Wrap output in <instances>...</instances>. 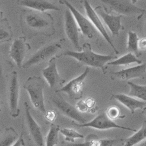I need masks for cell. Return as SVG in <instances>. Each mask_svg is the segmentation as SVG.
<instances>
[{
    "label": "cell",
    "mask_w": 146,
    "mask_h": 146,
    "mask_svg": "<svg viewBox=\"0 0 146 146\" xmlns=\"http://www.w3.org/2000/svg\"><path fill=\"white\" fill-rule=\"evenodd\" d=\"M137 146H146V140L144 141L143 142H141V143L139 144Z\"/></svg>",
    "instance_id": "836d02e7"
},
{
    "label": "cell",
    "mask_w": 146,
    "mask_h": 146,
    "mask_svg": "<svg viewBox=\"0 0 146 146\" xmlns=\"http://www.w3.org/2000/svg\"><path fill=\"white\" fill-rule=\"evenodd\" d=\"M51 101L57 109L64 116L74 120L78 124H84L87 121L78 109L68 103L58 93L51 96Z\"/></svg>",
    "instance_id": "277c9868"
},
{
    "label": "cell",
    "mask_w": 146,
    "mask_h": 146,
    "mask_svg": "<svg viewBox=\"0 0 146 146\" xmlns=\"http://www.w3.org/2000/svg\"><path fill=\"white\" fill-rule=\"evenodd\" d=\"M95 104V101L94 99L91 98H89L88 99H86V101H80L77 105V109L80 111H87L88 109H91L92 108Z\"/></svg>",
    "instance_id": "83f0119b"
},
{
    "label": "cell",
    "mask_w": 146,
    "mask_h": 146,
    "mask_svg": "<svg viewBox=\"0 0 146 146\" xmlns=\"http://www.w3.org/2000/svg\"><path fill=\"white\" fill-rule=\"evenodd\" d=\"M15 129L12 127L6 128L0 140V146H11L19 139Z\"/></svg>",
    "instance_id": "603a6c76"
},
{
    "label": "cell",
    "mask_w": 146,
    "mask_h": 146,
    "mask_svg": "<svg viewBox=\"0 0 146 146\" xmlns=\"http://www.w3.org/2000/svg\"><path fill=\"white\" fill-rule=\"evenodd\" d=\"M60 49H62V46L59 43H54L47 45L35 53L27 62L23 63L22 67L28 68L42 63L54 56Z\"/></svg>",
    "instance_id": "9c48e42d"
},
{
    "label": "cell",
    "mask_w": 146,
    "mask_h": 146,
    "mask_svg": "<svg viewBox=\"0 0 146 146\" xmlns=\"http://www.w3.org/2000/svg\"><path fill=\"white\" fill-rule=\"evenodd\" d=\"M63 55L74 58L88 67L101 68L103 71H105V65L113 58L112 55H103L94 53L88 43L82 45L81 52L67 50Z\"/></svg>",
    "instance_id": "6da1fadb"
},
{
    "label": "cell",
    "mask_w": 146,
    "mask_h": 146,
    "mask_svg": "<svg viewBox=\"0 0 146 146\" xmlns=\"http://www.w3.org/2000/svg\"><path fill=\"white\" fill-rule=\"evenodd\" d=\"M27 51V44L25 39L19 38L14 40L10 48L9 55L18 67H22Z\"/></svg>",
    "instance_id": "e0dca14e"
},
{
    "label": "cell",
    "mask_w": 146,
    "mask_h": 146,
    "mask_svg": "<svg viewBox=\"0 0 146 146\" xmlns=\"http://www.w3.org/2000/svg\"><path fill=\"white\" fill-rule=\"evenodd\" d=\"M142 113H143V114H144V115L146 116V106H145V107H144V108L143 109Z\"/></svg>",
    "instance_id": "e575fe53"
},
{
    "label": "cell",
    "mask_w": 146,
    "mask_h": 146,
    "mask_svg": "<svg viewBox=\"0 0 146 146\" xmlns=\"http://www.w3.org/2000/svg\"><path fill=\"white\" fill-rule=\"evenodd\" d=\"M44 82L41 77L33 76L28 78L23 85V88L28 93L33 106L41 113L46 114L43 95Z\"/></svg>",
    "instance_id": "7a4b0ae2"
},
{
    "label": "cell",
    "mask_w": 146,
    "mask_h": 146,
    "mask_svg": "<svg viewBox=\"0 0 146 146\" xmlns=\"http://www.w3.org/2000/svg\"><path fill=\"white\" fill-rule=\"evenodd\" d=\"M137 1H138V0H131V3H132L133 4H135L137 2Z\"/></svg>",
    "instance_id": "d590c367"
},
{
    "label": "cell",
    "mask_w": 146,
    "mask_h": 146,
    "mask_svg": "<svg viewBox=\"0 0 146 146\" xmlns=\"http://www.w3.org/2000/svg\"><path fill=\"white\" fill-rule=\"evenodd\" d=\"M11 146H25V142H24V140L23 139V131H22L21 136H19L18 140Z\"/></svg>",
    "instance_id": "1f68e13d"
},
{
    "label": "cell",
    "mask_w": 146,
    "mask_h": 146,
    "mask_svg": "<svg viewBox=\"0 0 146 146\" xmlns=\"http://www.w3.org/2000/svg\"><path fill=\"white\" fill-rule=\"evenodd\" d=\"M57 115L56 112L54 111H49L48 112H46V114L44 115L46 119L52 123H53L56 120L57 118Z\"/></svg>",
    "instance_id": "f546056e"
},
{
    "label": "cell",
    "mask_w": 146,
    "mask_h": 146,
    "mask_svg": "<svg viewBox=\"0 0 146 146\" xmlns=\"http://www.w3.org/2000/svg\"><path fill=\"white\" fill-rule=\"evenodd\" d=\"M60 3L62 4H64L71 12L82 33L89 39L93 38L94 36L97 33L98 31L93 25L90 20L81 14L67 0H60Z\"/></svg>",
    "instance_id": "8992f818"
},
{
    "label": "cell",
    "mask_w": 146,
    "mask_h": 146,
    "mask_svg": "<svg viewBox=\"0 0 146 146\" xmlns=\"http://www.w3.org/2000/svg\"><path fill=\"white\" fill-rule=\"evenodd\" d=\"M90 71V67H87L81 75L71 80L66 86L56 90V92H64L72 99L76 100H80L82 97L84 81L88 76Z\"/></svg>",
    "instance_id": "5b68a950"
},
{
    "label": "cell",
    "mask_w": 146,
    "mask_h": 146,
    "mask_svg": "<svg viewBox=\"0 0 146 146\" xmlns=\"http://www.w3.org/2000/svg\"><path fill=\"white\" fill-rule=\"evenodd\" d=\"M145 33H146V29H145Z\"/></svg>",
    "instance_id": "8d00e7d4"
},
{
    "label": "cell",
    "mask_w": 146,
    "mask_h": 146,
    "mask_svg": "<svg viewBox=\"0 0 146 146\" xmlns=\"http://www.w3.org/2000/svg\"><path fill=\"white\" fill-rule=\"evenodd\" d=\"M132 63H136L139 65L141 64L142 61L138 58L135 54L131 52H129L114 61H111L110 62H109L107 64V65L119 66L129 65Z\"/></svg>",
    "instance_id": "7402d4cb"
},
{
    "label": "cell",
    "mask_w": 146,
    "mask_h": 146,
    "mask_svg": "<svg viewBox=\"0 0 146 146\" xmlns=\"http://www.w3.org/2000/svg\"><path fill=\"white\" fill-rule=\"evenodd\" d=\"M110 8V13L112 11L119 15L137 17L139 19L145 13L144 9L136 7L131 1L128 0H99Z\"/></svg>",
    "instance_id": "3957f363"
},
{
    "label": "cell",
    "mask_w": 146,
    "mask_h": 146,
    "mask_svg": "<svg viewBox=\"0 0 146 146\" xmlns=\"http://www.w3.org/2000/svg\"><path fill=\"white\" fill-rule=\"evenodd\" d=\"M146 140V120L143 122L141 128L131 136L124 139L123 146H135Z\"/></svg>",
    "instance_id": "44dd1931"
},
{
    "label": "cell",
    "mask_w": 146,
    "mask_h": 146,
    "mask_svg": "<svg viewBox=\"0 0 146 146\" xmlns=\"http://www.w3.org/2000/svg\"><path fill=\"white\" fill-rule=\"evenodd\" d=\"M42 75L51 88H54L65 82L58 74L56 57H52L49 60L47 67L42 71Z\"/></svg>",
    "instance_id": "9a60e30c"
},
{
    "label": "cell",
    "mask_w": 146,
    "mask_h": 146,
    "mask_svg": "<svg viewBox=\"0 0 146 146\" xmlns=\"http://www.w3.org/2000/svg\"><path fill=\"white\" fill-rule=\"evenodd\" d=\"M123 140L121 139H100L96 135H90L85 142L71 144L70 146H113Z\"/></svg>",
    "instance_id": "ffe728a7"
},
{
    "label": "cell",
    "mask_w": 146,
    "mask_h": 146,
    "mask_svg": "<svg viewBox=\"0 0 146 146\" xmlns=\"http://www.w3.org/2000/svg\"><path fill=\"white\" fill-rule=\"evenodd\" d=\"M59 126L52 123L48 133L46 137V146H55L58 142Z\"/></svg>",
    "instance_id": "d4e9b609"
},
{
    "label": "cell",
    "mask_w": 146,
    "mask_h": 146,
    "mask_svg": "<svg viewBox=\"0 0 146 146\" xmlns=\"http://www.w3.org/2000/svg\"><path fill=\"white\" fill-rule=\"evenodd\" d=\"M84 7L85 10H86V13L88 18L92 22L93 25L97 29V31L102 35V36L106 40V41L108 43V44L112 47L116 54H119V51L116 48V47L113 43L110 36L108 33L105 26L104 25V24L101 21V18L98 14H97L95 9H93V8L91 7L90 3L88 2V0H84Z\"/></svg>",
    "instance_id": "30bf717a"
},
{
    "label": "cell",
    "mask_w": 146,
    "mask_h": 146,
    "mask_svg": "<svg viewBox=\"0 0 146 146\" xmlns=\"http://www.w3.org/2000/svg\"><path fill=\"white\" fill-rule=\"evenodd\" d=\"M74 125L79 127H90L100 130H108L111 129H119L136 132L137 130L131 127H127L119 125L115 121L109 118L106 113H102L97 116L92 120L84 124H78L74 122Z\"/></svg>",
    "instance_id": "52a82bcc"
},
{
    "label": "cell",
    "mask_w": 146,
    "mask_h": 146,
    "mask_svg": "<svg viewBox=\"0 0 146 146\" xmlns=\"http://www.w3.org/2000/svg\"><path fill=\"white\" fill-rule=\"evenodd\" d=\"M24 108L27 125L31 136L38 146H43L44 139L41 128L32 116L30 111L31 107L27 102H24Z\"/></svg>",
    "instance_id": "4fadbf2b"
},
{
    "label": "cell",
    "mask_w": 146,
    "mask_h": 146,
    "mask_svg": "<svg viewBox=\"0 0 146 146\" xmlns=\"http://www.w3.org/2000/svg\"><path fill=\"white\" fill-rule=\"evenodd\" d=\"M95 11L100 18H101L109 28L113 36H119L120 30L122 28L121 23V15H113L109 14L106 8L101 6H97Z\"/></svg>",
    "instance_id": "5bb4252c"
},
{
    "label": "cell",
    "mask_w": 146,
    "mask_h": 146,
    "mask_svg": "<svg viewBox=\"0 0 146 146\" xmlns=\"http://www.w3.org/2000/svg\"><path fill=\"white\" fill-rule=\"evenodd\" d=\"M111 100H115L129 109L131 113L133 114L137 109H143L146 106V102L138 100L130 95L123 94H113Z\"/></svg>",
    "instance_id": "ac0fdd59"
},
{
    "label": "cell",
    "mask_w": 146,
    "mask_h": 146,
    "mask_svg": "<svg viewBox=\"0 0 146 146\" xmlns=\"http://www.w3.org/2000/svg\"><path fill=\"white\" fill-rule=\"evenodd\" d=\"M64 30L67 37L73 46L78 51L81 52L82 48L80 46L78 26L74 16L68 8L64 13Z\"/></svg>",
    "instance_id": "8fae6325"
},
{
    "label": "cell",
    "mask_w": 146,
    "mask_h": 146,
    "mask_svg": "<svg viewBox=\"0 0 146 146\" xmlns=\"http://www.w3.org/2000/svg\"><path fill=\"white\" fill-rule=\"evenodd\" d=\"M139 49L144 50L146 49V38H141L139 41Z\"/></svg>",
    "instance_id": "d6a6232c"
},
{
    "label": "cell",
    "mask_w": 146,
    "mask_h": 146,
    "mask_svg": "<svg viewBox=\"0 0 146 146\" xmlns=\"http://www.w3.org/2000/svg\"><path fill=\"white\" fill-rule=\"evenodd\" d=\"M127 84L130 87L129 95L146 102V85L140 86L131 81H128Z\"/></svg>",
    "instance_id": "cb8c5ba5"
},
{
    "label": "cell",
    "mask_w": 146,
    "mask_h": 146,
    "mask_svg": "<svg viewBox=\"0 0 146 146\" xmlns=\"http://www.w3.org/2000/svg\"><path fill=\"white\" fill-rule=\"evenodd\" d=\"M42 12L32 10L26 14L25 21L27 25L34 29H43L49 28L52 22V18Z\"/></svg>",
    "instance_id": "7c38bea8"
},
{
    "label": "cell",
    "mask_w": 146,
    "mask_h": 146,
    "mask_svg": "<svg viewBox=\"0 0 146 146\" xmlns=\"http://www.w3.org/2000/svg\"><path fill=\"white\" fill-rule=\"evenodd\" d=\"M8 93L10 115L13 118H16L18 117L21 112L19 108V84L17 71H14L11 73Z\"/></svg>",
    "instance_id": "ba28073f"
},
{
    "label": "cell",
    "mask_w": 146,
    "mask_h": 146,
    "mask_svg": "<svg viewBox=\"0 0 146 146\" xmlns=\"http://www.w3.org/2000/svg\"><path fill=\"white\" fill-rule=\"evenodd\" d=\"M106 114L111 120H113L118 118H124L125 116H121L119 109L115 106H111L108 108L106 111Z\"/></svg>",
    "instance_id": "f1b7e54d"
},
{
    "label": "cell",
    "mask_w": 146,
    "mask_h": 146,
    "mask_svg": "<svg viewBox=\"0 0 146 146\" xmlns=\"http://www.w3.org/2000/svg\"><path fill=\"white\" fill-rule=\"evenodd\" d=\"M139 37L137 34L133 31H129L127 38V50L136 54L139 52Z\"/></svg>",
    "instance_id": "484cf974"
},
{
    "label": "cell",
    "mask_w": 146,
    "mask_h": 146,
    "mask_svg": "<svg viewBox=\"0 0 146 146\" xmlns=\"http://www.w3.org/2000/svg\"><path fill=\"white\" fill-rule=\"evenodd\" d=\"M60 132L65 136V140L67 141L72 143L76 139H84V136L82 134L72 129L63 128L60 129Z\"/></svg>",
    "instance_id": "4316f807"
},
{
    "label": "cell",
    "mask_w": 146,
    "mask_h": 146,
    "mask_svg": "<svg viewBox=\"0 0 146 146\" xmlns=\"http://www.w3.org/2000/svg\"><path fill=\"white\" fill-rule=\"evenodd\" d=\"M145 72L146 63L113 72L111 74V78L120 81H129L131 79L143 77Z\"/></svg>",
    "instance_id": "2e32d148"
},
{
    "label": "cell",
    "mask_w": 146,
    "mask_h": 146,
    "mask_svg": "<svg viewBox=\"0 0 146 146\" xmlns=\"http://www.w3.org/2000/svg\"><path fill=\"white\" fill-rule=\"evenodd\" d=\"M20 4L32 10L44 13L47 11H60V9L56 5L47 0H22Z\"/></svg>",
    "instance_id": "d6986e66"
},
{
    "label": "cell",
    "mask_w": 146,
    "mask_h": 146,
    "mask_svg": "<svg viewBox=\"0 0 146 146\" xmlns=\"http://www.w3.org/2000/svg\"><path fill=\"white\" fill-rule=\"evenodd\" d=\"M9 38V33L5 31V29H1L0 30V38H1V42H4V40H7V38Z\"/></svg>",
    "instance_id": "4dcf8cb0"
}]
</instances>
